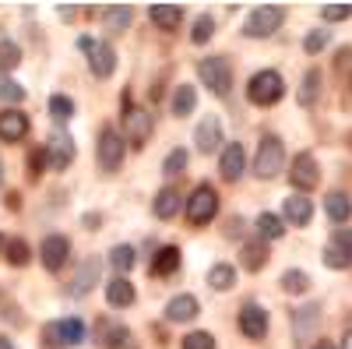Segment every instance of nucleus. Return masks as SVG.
Here are the masks:
<instances>
[{
    "mask_svg": "<svg viewBox=\"0 0 352 349\" xmlns=\"http://www.w3.org/2000/svg\"><path fill=\"white\" fill-rule=\"evenodd\" d=\"M197 78H201V85H208L215 96H229V89H232V67H229L226 56H204L197 64Z\"/></svg>",
    "mask_w": 352,
    "mask_h": 349,
    "instance_id": "f257e3e1",
    "label": "nucleus"
},
{
    "mask_svg": "<svg viewBox=\"0 0 352 349\" xmlns=\"http://www.w3.org/2000/svg\"><path fill=\"white\" fill-rule=\"evenodd\" d=\"M285 92V85H282V74L278 71H257L247 85V96L254 106H275Z\"/></svg>",
    "mask_w": 352,
    "mask_h": 349,
    "instance_id": "f03ea898",
    "label": "nucleus"
},
{
    "mask_svg": "<svg viewBox=\"0 0 352 349\" xmlns=\"http://www.w3.org/2000/svg\"><path fill=\"white\" fill-rule=\"evenodd\" d=\"M282 166H285V145L275 134H264L261 149H257V159H254V173L261 180H272Z\"/></svg>",
    "mask_w": 352,
    "mask_h": 349,
    "instance_id": "7ed1b4c3",
    "label": "nucleus"
},
{
    "mask_svg": "<svg viewBox=\"0 0 352 349\" xmlns=\"http://www.w3.org/2000/svg\"><path fill=\"white\" fill-rule=\"evenodd\" d=\"M215 212H219V194H215L208 184H201V187L190 194V201H187V222L208 226V222L215 219Z\"/></svg>",
    "mask_w": 352,
    "mask_h": 349,
    "instance_id": "20e7f679",
    "label": "nucleus"
},
{
    "mask_svg": "<svg viewBox=\"0 0 352 349\" xmlns=\"http://www.w3.org/2000/svg\"><path fill=\"white\" fill-rule=\"evenodd\" d=\"M282 18H285L282 8H254L250 18H247V25H243V32H247L250 39H268V36L278 32Z\"/></svg>",
    "mask_w": 352,
    "mask_h": 349,
    "instance_id": "39448f33",
    "label": "nucleus"
},
{
    "mask_svg": "<svg viewBox=\"0 0 352 349\" xmlns=\"http://www.w3.org/2000/svg\"><path fill=\"white\" fill-rule=\"evenodd\" d=\"M46 349H64V346H78L85 342V325L78 317H64V321H53L46 325Z\"/></svg>",
    "mask_w": 352,
    "mask_h": 349,
    "instance_id": "423d86ee",
    "label": "nucleus"
},
{
    "mask_svg": "<svg viewBox=\"0 0 352 349\" xmlns=\"http://www.w3.org/2000/svg\"><path fill=\"white\" fill-rule=\"evenodd\" d=\"M96 156H99V166H102L106 173L120 169V162H124V138H120V131H116V127H102Z\"/></svg>",
    "mask_w": 352,
    "mask_h": 349,
    "instance_id": "0eeeda50",
    "label": "nucleus"
},
{
    "mask_svg": "<svg viewBox=\"0 0 352 349\" xmlns=\"http://www.w3.org/2000/svg\"><path fill=\"white\" fill-rule=\"evenodd\" d=\"M78 46L88 50V64H92V74H96V78H109V74L116 71V53H113L109 43H96V39L81 36Z\"/></svg>",
    "mask_w": 352,
    "mask_h": 349,
    "instance_id": "6e6552de",
    "label": "nucleus"
},
{
    "mask_svg": "<svg viewBox=\"0 0 352 349\" xmlns=\"http://www.w3.org/2000/svg\"><path fill=\"white\" fill-rule=\"evenodd\" d=\"M289 180L296 191H314L320 184V166L310 152H300L296 159H292V169H289Z\"/></svg>",
    "mask_w": 352,
    "mask_h": 349,
    "instance_id": "1a4fd4ad",
    "label": "nucleus"
},
{
    "mask_svg": "<svg viewBox=\"0 0 352 349\" xmlns=\"http://www.w3.org/2000/svg\"><path fill=\"white\" fill-rule=\"evenodd\" d=\"M240 332L247 339H264L268 335V310H264L261 304H243L240 307Z\"/></svg>",
    "mask_w": 352,
    "mask_h": 349,
    "instance_id": "9d476101",
    "label": "nucleus"
},
{
    "mask_svg": "<svg viewBox=\"0 0 352 349\" xmlns=\"http://www.w3.org/2000/svg\"><path fill=\"white\" fill-rule=\"evenodd\" d=\"M46 156H50V166H53V169H67L71 159H74V141H71V134H67V131L50 134V141H46Z\"/></svg>",
    "mask_w": 352,
    "mask_h": 349,
    "instance_id": "9b49d317",
    "label": "nucleus"
},
{
    "mask_svg": "<svg viewBox=\"0 0 352 349\" xmlns=\"http://www.w3.org/2000/svg\"><path fill=\"white\" fill-rule=\"evenodd\" d=\"M67 257H71V240L67 237H46L43 240V265H46V272H60L64 265H67Z\"/></svg>",
    "mask_w": 352,
    "mask_h": 349,
    "instance_id": "f8f14e48",
    "label": "nucleus"
},
{
    "mask_svg": "<svg viewBox=\"0 0 352 349\" xmlns=\"http://www.w3.org/2000/svg\"><path fill=\"white\" fill-rule=\"evenodd\" d=\"M99 275H102V257H88V261H81V268H78L74 279H71V293H74V297L92 293L96 282H99Z\"/></svg>",
    "mask_w": 352,
    "mask_h": 349,
    "instance_id": "ddd939ff",
    "label": "nucleus"
},
{
    "mask_svg": "<svg viewBox=\"0 0 352 349\" xmlns=\"http://www.w3.org/2000/svg\"><path fill=\"white\" fill-rule=\"evenodd\" d=\"M124 127H127V138L138 145L148 141L152 138V127H155V120H152V113L148 109H141V106H134V109H127V120H124Z\"/></svg>",
    "mask_w": 352,
    "mask_h": 349,
    "instance_id": "4468645a",
    "label": "nucleus"
},
{
    "mask_svg": "<svg viewBox=\"0 0 352 349\" xmlns=\"http://www.w3.org/2000/svg\"><path fill=\"white\" fill-rule=\"evenodd\" d=\"M219 169H222V177H226L229 184H232V180H240V177H243V169H247V156H243V145L229 141L226 149H222Z\"/></svg>",
    "mask_w": 352,
    "mask_h": 349,
    "instance_id": "2eb2a0df",
    "label": "nucleus"
},
{
    "mask_svg": "<svg viewBox=\"0 0 352 349\" xmlns=\"http://www.w3.org/2000/svg\"><path fill=\"white\" fill-rule=\"evenodd\" d=\"M194 141H197L201 152H215V149H219V141H222V120H219L215 113H208V116H204V120L197 124Z\"/></svg>",
    "mask_w": 352,
    "mask_h": 349,
    "instance_id": "dca6fc26",
    "label": "nucleus"
},
{
    "mask_svg": "<svg viewBox=\"0 0 352 349\" xmlns=\"http://www.w3.org/2000/svg\"><path fill=\"white\" fill-rule=\"evenodd\" d=\"M197 300L190 297V293H180V297H173L169 304H166V317H169V321L173 325H184V321H194V317H197Z\"/></svg>",
    "mask_w": 352,
    "mask_h": 349,
    "instance_id": "f3484780",
    "label": "nucleus"
},
{
    "mask_svg": "<svg viewBox=\"0 0 352 349\" xmlns=\"http://www.w3.org/2000/svg\"><path fill=\"white\" fill-rule=\"evenodd\" d=\"M28 131V116L18 113V109H8L0 113V141H21Z\"/></svg>",
    "mask_w": 352,
    "mask_h": 349,
    "instance_id": "a211bd4d",
    "label": "nucleus"
},
{
    "mask_svg": "<svg viewBox=\"0 0 352 349\" xmlns=\"http://www.w3.org/2000/svg\"><path fill=\"white\" fill-rule=\"evenodd\" d=\"M324 212H328V219H331V222L345 226V222L352 219V201H349V194H342V191H331V194L324 198Z\"/></svg>",
    "mask_w": 352,
    "mask_h": 349,
    "instance_id": "6ab92c4d",
    "label": "nucleus"
},
{
    "mask_svg": "<svg viewBox=\"0 0 352 349\" xmlns=\"http://www.w3.org/2000/svg\"><path fill=\"white\" fill-rule=\"evenodd\" d=\"M285 219H289L292 226H307V222L314 219V205H310V198H303V194L285 198Z\"/></svg>",
    "mask_w": 352,
    "mask_h": 349,
    "instance_id": "aec40b11",
    "label": "nucleus"
},
{
    "mask_svg": "<svg viewBox=\"0 0 352 349\" xmlns=\"http://www.w3.org/2000/svg\"><path fill=\"white\" fill-rule=\"evenodd\" d=\"M134 297H138V293H134V282H127L124 275L106 282V300H109L113 307H131V304H134Z\"/></svg>",
    "mask_w": 352,
    "mask_h": 349,
    "instance_id": "412c9836",
    "label": "nucleus"
},
{
    "mask_svg": "<svg viewBox=\"0 0 352 349\" xmlns=\"http://www.w3.org/2000/svg\"><path fill=\"white\" fill-rule=\"evenodd\" d=\"M268 265V244L264 240H247L243 244V268L247 272H261Z\"/></svg>",
    "mask_w": 352,
    "mask_h": 349,
    "instance_id": "4be33fe9",
    "label": "nucleus"
},
{
    "mask_svg": "<svg viewBox=\"0 0 352 349\" xmlns=\"http://www.w3.org/2000/svg\"><path fill=\"white\" fill-rule=\"evenodd\" d=\"M99 342L106 349H131V332L124 325H99Z\"/></svg>",
    "mask_w": 352,
    "mask_h": 349,
    "instance_id": "5701e85b",
    "label": "nucleus"
},
{
    "mask_svg": "<svg viewBox=\"0 0 352 349\" xmlns=\"http://www.w3.org/2000/svg\"><path fill=\"white\" fill-rule=\"evenodd\" d=\"M176 268H180V251H176V247H162L155 254V261H152V275L162 279V275H173Z\"/></svg>",
    "mask_w": 352,
    "mask_h": 349,
    "instance_id": "b1692460",
    "label": "nucleus"
},
{
    "mask_svg": "<svg viewBox=\"0 0 352 349\" xmlns=\"http://www.w3.org/2000/svg\"><path fill=\"white\" fill-rule=\"evenodd\" d=\"M176 209H180V191H176V187H166V191H159V194H155L152 212H155L159 219H173V215H176Z\"/></svg>",
    "mask_w": 352,
    "mask_h": 349,
    "instance_id": "393cba45",
    "label": "nucleus"
},
{
    "mask_svg": "<svg viewBox=\"0 0 352 349\" xmlns=\"http://www.w3.org/2000/svg\"><path fill=\"white\" fill-rule=\"evenodd\" d=\"M148 14H152V21H155L159 28H166V32L180 28V21H184V8H162V4H155Z\"/></svg>",
    "mask_w": 352,
    "mask_h": 349,
    "instance_id": "a878e982",
    "label": "nucleus"
},
{
    "mask_svg": "<svg viewBox=\"0 0 352 349\" xmlns=\"http://www.w3.org/2000/svg\"><path fill=\"white\" fill-rule=\"evenodd\" d=\"M257 233H261V240L268 244V240H278V237H282L285 226H282V219H278L275 212H261V215H257Z\"/></svg>",
    "mask_w": 352,
    "mask_h": 349,
    "instance_id": "bb28decb",
    "label": "nucleus"
},
{
    "mask_svg": "<svg viewBox=\"0 0 352 349\" xmlns=\"http://www.w3.org/2000/svg\"><path fill=\"white\" fill-rule=\"evenodd\" d=\"M106 28H109V32L113 36H120V32H127V25L134 21V11L131 8H106Z\"/></svg>",
    "mask_w": 352,
    "mask_h": 349,
    "instance_id": "cd10ccee",
    "label": "nucleus"
},
{
    "mask_svg": "<svg viewBox=\"0 0 352 349\" xmlns=\"http://www.w3.org/2000/svg\"><path fill=\"white\" fill-rule=\"evenodd\" d=\"M317 325H320V307H317V304L296 310V335H300V339H307Z\"/></svg>",
    "mask_w": 352,
    "mask_h": 349,
    "instance_id": "c85d7f7f",
    "label": "nucleus"
},
{
    "mask_svg": "<svg viewBox=\"0 0 352 349\" xmlns=\"http://www.w3.org/2000/svg\"><path fill=\"white\" fill-rule=\"evenodd\" d=\"M317 96H320V71L310 67V71L303 74V85H300V106H314Z\"/></svg>",
    "mask_w": 352,
    "mask_h": 349,
    "instance_id": "c756f323",
    "label": "nucleus"
},
{
    "mask_svg": "<svg viewBox=\"0 0 352 349\" xmlns=\"http://www.w3.org/2000/svg\"><path fill=\"white\" fill-rule=\"evenodd\" d=\"M194 106H197V89L194 85H180V89H176V99H173V116H187Z\"/></svg>",
    "mask_w": 352,
    "mask_h": 349,
    "instance_id": "7c9ffc66",
    "label": "nucleus"
},
{
    "mask_svg": "<svg viewBox=\"0 0 352 349\" xmlns=\"http://www.w3.org/2000/svg\"><path fill=\"white\" fill-rule=\"evenodd\" d=\"M282 289H285L289 297H300V293H307V289H310V275L300 272V268H289L282 275Z\"/></svg>",
    "mask_w": 352,
    "mask_h": 349,
    "instance_id": "2f4dec72",
    "label": "nucleus"
},
{
    "mask_svg": "<svg viewBox=\"0 0 352 349\" xmlns=\"http://www.w3.org/2000/svg\"><path fill=\"white\" fill-rule=\"evenodd\" d=\"M134 261H138V254H134V247H127V244H120V247L109 251V265H113L116 272H131Z\"/></svg>",
    "mask_w": 352,
    "mask_h": 349,
    "instance_id": "473e14b6",
    "label": "nucleus"
},
{
    "mask_svg": "<svg viewBox=\"0 0 352 349\" xmlns=\"http://www.w3.org/2000/svg\"><path fill=\"white\" fill-rule=\"evenodd\" d=\"M208 282H212V289H222V293H226V289L236 286V272H232V265H215Z\"/></svg>",
    "mask_w": 352,
    "mask_h": 349,
    "instance_id": "72a5a7b5",
    "label": "nucleus"
},
{
    "mask_svg": "<svg viewBox=\"0 0 352 349\" xmlns=\"http://www.w3.org/2000/svg\"><path fill=\"white\" fill-rule=\"evenodd\" d=\"M215 36V18L212 14H201L197 21H194V28H190V39L201 46V43H208Z\"/></svg>",
    "mask_w": 352,
    "mask_h": 349,
    "instance_id": "f704fd0d",
    "label": "nucleus"
},
{
    "mask_svg": "<svg viewBox=\"0 0 352 349\" xmlns=\"http://www.w3.org/2000/svg\"><path fill=\"white\" fill-rule=\"evenodd\" d=\"M50 116H53V120H60V124H67L74 116V103L67 96H53L50 99Z\"/></svg>",
    "mask_w": 352,
    "mask_h": 349,
    "instance_id": "c9c22d12",
    "label": "nucleus"
},
{
    "mask_svg": "<svg viewBox=\"0 0 352 349\" xmlns=\"http://www.w3.org/2000/svg\"><path fill=\"white\" fill-rule=\"evenodd\" d=\"M21 64V50L14 46V43H0V71H14Z\"/></svg>",
    "mask_w": 352,
    "mask_h": 349,
    "instance_id": "e433bc0d",
    "label": "nucleus"
},
{
    "mask_svg": "<svg viewBox=\"0 0 352 349\" xmlns=\"http://www.w3.org/2000/svg\"><path fill=\"white\" fill-rule=\"evenodd\" d=\"M328 244H331L335 251H342V254L352 261V229H349V226H338V229L331 233V240H328Z\"/></svg>",
    "mask_w": 352,
    "mask_h": 349,
    "instance_id": "4c0bfd02",
    "label": "nucleus"
},
{
    "mask_svg": "<svg viewBox=\"0 0 352 349\" xmlns=\"http://www.w3.org/2000/svg\"><path fill=\"white\" fill-rule=\"evenodd\" d=\"M328 39H331V28H317V32H310L307 39H303V50L307 53H320L328 46Z\"/></svg>",
    "mask_w": 352,
    "mask_h": 349,
    "instance_id": "58836bf2",
    "label": "nucleus"
},
{
    "mask_svg": "<svg viewBox=\"0 0 352 349\" xmlns=\"http://www.w3.org/2000/svg\"><path fill=\"white\" fill-rule=\"evenodd\" d=\"M184 166H187V152H184V149L169 152V156H166V162H162V169L169 173V177H180V173H184Z\"/></svg>",
    "mask_w": 352,
    "mask_h": 349,
    "instance_id": "ea45409f",
    "label": "nucleus"
},
{
    "mask_svg": "<svg viewBox=\"0 0 352 349\" xmlns=\"http://www.w3.org/2000/svg\"><path fill=\"white\" fill-rule=\"evenodd\" d=\"M28 257H32V254H28V244L25 240H11L8 244V261H11L14 268L18 265H28Z\"/></svg>",
    "mask_w": 352,
    "mask_h": 349,
    "instance_id": "a19ab883",
    "label": "nucleus"
},
{
    "mask_svg": "<svg viewBox=\"0 0 352 349\" xmlns=\"http://www.w3.org/2000/svg\"><path fill=\"white\" fill-rule=\"evenodd\" d=\"M184 349H215V335L212 332H190L184 339Z\"/></svg>",
    "mask_w": 352,
    "mask_h": 349,
    "instance_id": "79ce46f5",
    "label": "nucleus"
},
{
    "mask_svg": "<svg viewBox=\"0 0 352 349\" xmlns=\"http://www.w3.org/2000/svg\"><path fill=\"white\" fill-rule=\"evenodd\" d=\"M0 99H8V103H21L25 99V89L18 81H11V78H0Z\"/></svg>",
    "mask_w": 352,
    "mask_h": 349,
    "instance_id": "37998d69",
    "label": "nucleus"
},
{
    "mask_svg": "<svg viewBox=\"0 0 352 349\" xmlns=\"http://www.w3.org/2000/svg\"><path fill=\"white\" fill-rule=\"evenodd\" d=\"M320 18L324 21H345V18H352V8H324Z\"/></svg>",
    "mask_w": 352,
    "mask_h": 349,
    "instance_id": "c03bdc74",
    "label": "nucleus"
},
{
    "mask_svg": "<svg viewBox=\"0 0 352 349\" xmlns=\"http://www.w3.org/2000/svg\"><path fill=\"white\" fill-rule=\"evenodd\" d=\"M342 349H352V328H349V332L342 335Z\"/></svg>",
    "mask_w": 352,
    "mask_h": 349,
    "instance_id": "a18cd8bd",
    "label": "nucleus"
},
{
    "mask_svg": "<svg viewBox=\"0 0 352 349\" xmlns=\"http://www.w3.org/2000/svg\"><path fill=\"white\" fill-rule=\"evenodd\" d=\"M0 349H14V346H11V339H4V335H0Z\"/></svg>",
    "mask_w": 352,
    "mask_h": 349,
    "instance_id": "49530a36",
    "label": "nucleus"
},
{
    "mask_svg": "<svg viewBox=\"0 0 352 349\" xmlns=\"http://www.w3.org/2000/svg\"><path fill=\"white\" fill-rule=\"evenodd\" d=\"M314 349H338V346H331V342H317Z\"/></svg>",
    "mask_w": 352,
    "mask_h": 349,
    "instance_id": "de8ad7c7",
    "label": "nucleus"
},
{
    "mask_svg": "<svg viewBox=\"0 0 352 349\" xmlns=\"http://www.w3.org/2000/svg\"><path fill=\"white\" fill-rule=\"evenodd\" d=\"M0 184H4V169H0Z\"/></svg>",
    "mask_w": 352,
    "mask_h": 349,
    "instance_id": "09e8293b",
    "label": "nucleus"
},
{
    "mask_svg": "<svg viewBox=\"0 0 352 349\" xmlns=\"http://www.w3.org/2000/svg\"><path fill=\"white\" fill-rule=\"evenodd\" d=\"M0 247H4V237H0Z\"/></svg>",
    "mask_w": 352,
    "mask_h": 349,
    "instance_id": "8fccbe9b",
    "label": "nucleus"
}]
</instances>
